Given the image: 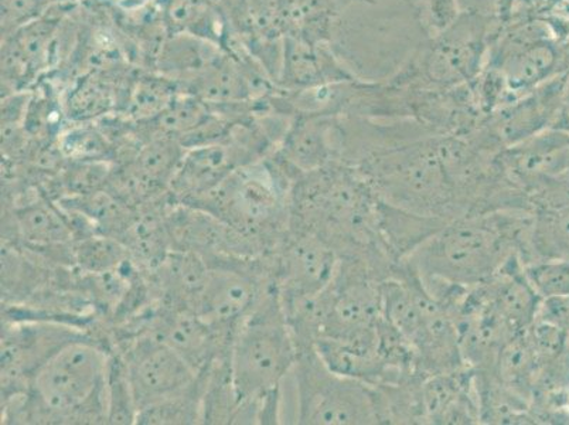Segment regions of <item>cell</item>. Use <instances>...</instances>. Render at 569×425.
<instances>
[{
	"mask_svg": "<svg viewBox=\"0 0 569 425\" xmlns=\"http://www.w3.org/2000/svg\"><path fill=\"white\" fill-rule=\"evenodd\" d=\"M379 205L360 170L341 160L299 175L289 194L292 221L322 238L339 258H360L386 279L398 264L382 243Z\"/></svg>",
	"mask_w": 569,
	"mask_h": 425,
	"instance_id": "1",
	"label": "cell"
},
{
	"mask_svg": "<svg viewBox=\"0 0 569 425\" xmlns=\"http://www.w3.org/2000/svg\"><path fill=\"white\" fill-rule=\"evenodd\" d=\"M532 215L530 210H500L458 217L403 263L419 276L476 287L516 257L529 261Z\"/></svg>",
	"mask_w": 569,
	"mask_h": 425,
	"instance_id": "2",
	"label": "cell"
},
{
	"mask_svg": "<svg viewBox=\"0 0 569 425\" xmlns=\"http://www.w3.org/2000/svg\"><path fill=\"white\" fill-rule=\"evenodd\" d=\"M108 354L96 338L66 346L36 373L28 392L2 403V424H107Z\"/></svg>",
	"mask_w": 569,
	"mask_h": 425,
	"instance_id": "3",
	"label": "cell"
},
{
	"mask_svg": "<svg viewBox=\"0 0 569 425\" xmlns=\"http://www.w3.org/2000/svg\"><path fill=\"white\" fill-rule=\"evenodd\" d=\"M353 166L387 204L445 221L462 217L445 166L441 135L391 145Z\"/></svg>",
	"mask_w": 569,
	"mask_h": 425,
	"instance_id": "4",
	"label": "cell"
},
{
	"mask_svg": "<svg viewBox=\"0 0 569 425\" xmlns=\"http://www.w3.org/2000/svg\"><path fill=\"white\" fill-rule=\"evenodd\" d=\"M297 357L277 285L263 295L232 339L230 373L241 407L240 424H260L263 398L282 391V380L293 370Z\"/></svg>",
	"mask_w": 569,
	"mask_h": 425,
	"instance_id": "5",
	"label": "cell"
},
{
	"mask_svg": "<svg viewBox=\"0 0 569 425\" xmlns=\"http://www.w3.org/2000/svg\"><path fill=\"white\" fill-rule=\"evenodd\" d=\"M292 179L271 155L241 166L210 194L190 206L209 211L271 253L291 223Z\"/></svg>",
	"mask_w": 569,
	"mask_h": 425,
	"instance_id": "6",
	"label": "cell"
},
{
	"mask_svg": "<svg viewBox=\"0 0 569 425\" xmlns=\"http://www.w3.org/2000/svg\"><path fill=\"white\" fill-rule=\"evenodd\" d=\"M301 425H376V387L336 373L318 354L317 347H299L293 366Z\"/></svg>",
	"mask_w": 569,
	"mask_h": 425,
	"instance_id": "7",
	"label": "cell"
},
{
	"mask_svg": "<svg viewBox=\"0 0 569 425\" xmlns=\"http://www.w3.org/2000/svg\"><path fill=\"white\" fill-rule=\"evenodd\" d=\"M489 23L482 14L462 13L392 82L413 90L448 91L478 81L488 49Z\"/></svg>",
	"mask_w": 569,
	"mask_h": 425,
	"instance_id": "8",
	"label": "cell"
},
{
	"mask_svg": "<svg viewBox=\"0 0 569 425\" xmlns=\"http://www.w3.org/2000/svg\"><path fill=\"white\" fill-rule=\"evenodd\" d=\"M91 338V332L54 320L2 319V403L28 392L36 373L66 346Z\"/></svg>",
	"mask_w": 569,
	"mask_h": 425,
	"instance_id": "9",
	"label": "cell"
},
{
	"mask_svg": "<svg viewBox=\"0 0 569 425\" xmlns=\"http://www.w3.org/2000/svg\"><path fill=\"white\" fill-rule=\"evenodd\" d=\"M567 77L568 75L553 77L527 95L498 108L469 137L479 147L500 152L556 127L562 111Z\"/></svg>",
	"mask_w": 569,
	"mask_h": 425,
	"instance_id": "10",
	"label": "cell"
},
{
	"mask_svg": "<svg viewBox=\"0 0 569 425\" xmlns=\"http://www.w3.org/2000/svg\"><path fill=\"white\" fill-rule=\"evenodd\" d=\"M127 362L138 413L180 396L199 380V373L164 342L139 335L112 347Z\"/></svg>",
	"mask_w": 569,
	"mask_h": 425,
	"instance_id": "11",
	"label": "cell"
},
{
	"mask_svg": "<svg viewBox=\"0 0 569 425\" xmlns=\"http://www.w3.org/2000/svg\"><path fill=\"white\" fill-rule=\"evenodd\" d=\"M271 257L282 300L323 291L339 264L328 243L292 220Z\"/></svg>",
	"mask_w": 569,
	"mask_h": 425,
	"instance_id": "12",
	"label": "cell"
},
{
	"mask_svg": "<svg viewBox=\"0 0 569 425\" xmlns=\"http://www.w3.org/2000/svg\"><path fill=\"white\" fill-rule=\"evenodd\" d=\"M341 117L295 113L276 152L307 174L341 160Z\"/></svg>",
	"mask_w": 569,
	"mask_h": 425,
	"instance_id": "13",
	"label": "cell"
},
{
	"mask_svg": "<svg viewBox=\"0 0 569 425\" xmlns=\"http://www.w3.org/2000/svg\"><path fill=\"white\" fill-rule=\"evenodd\" d=\"M332 43H313L295 36L283 39L277 87L284 92L359 81L336 57Z\"/></svg>",
	"mask_w": 569,
	"mask_h": 425,
	"instance_id": "14",
	"label": "cell"
},
{
	"mask_svg": "<svg viewBox=\"0 0 569 425\" xmlns=\"http://www.w3.org/2000/svg\"><path fill=\"white\" fill-rule=\"evenodd\" d=\"M421 401L426 424H480V404L472 367L423 377Z\"/></svg>",
	"mask_w": 569,
	"mask_h": 425,
	"instance_id": "15",
	"label": "cell"
},
{
	"mask_svg": "<svg viewBox=\"0 0 569 425\" xmlns=\"http://www.w3.org/2000/svg\"><path fill=\"white\" fill-rule=\"evenodd\" d=\"M478 287L485 299L516 332L526 330L535 324L542 298L527 277L520 257L507 263L493 278Z\"/></svg>",
	"mask_w": 569,
	"mask_h": 425,
	"instance_id": "16",
	"label": "cell"
},
{
	"mask_svg": "<svg viewBox=\"0 0 569 425\" xmlns=\"http://www.w3.org/2000/svg\"><path fill=\"white\" fill-rule=\"evenodd\" d=\"M226 49L213 40L190 33L168 34L154 60V71L184 91L219 63Z\"/></svg>",
	"mask_w": 569,
	"mask_h": 425,
	"instance_id": "17",
	"label": "cell"
},
{
	"mask_svg": "<svg viewBox=\"0 0 569 425\" xmlns=\"http://www.w3.org/2000/svg\"><path fill=\"white\" fill-rule=\"evenodd\" d=\"M449 221L417 215L380 199L379 229L382 243L397 264L406 261L429 237Z\"/></svg>",
	"mask_w": 569,
	"mask_h": 425,
	"instance_id": "18",
	"label": "cell"
},
{
	"mask_svg": "<svg viewBox=\"0 0 569 425\" xmlns=\"http://www.w3.org/2000/svg\"><path fill=\"white\" fill-rule=\"evenodd\" d=\"M496 378L532 406L538 377L541 366L526 330L511 338L500 350L493 367L489 369Z\"/></svg>",
	"mask_w": 569,
	"mask_h": 425,
	"instance_id": "19",
	"label": "cell"
},
{
	"mask_svg": "<svg viewBox=\"0 0 569 425\" xmlns=\"http://www.w3.org/2000/svg\"><path fill=\"white\" fill-rule=\"evenodd\" d=\"M180 91L182 90L174 81L157 71L133 77L119 116L137 122L151 121L167 110Z\"/></svg>",
	"mask_w": 569,
	"mask_h": 425,
	"instance_id": "20",
	"label": "cell"
},
{
	"mask_svg": "<svg viewBox=\"0 0 569 425\" xmlns=\"http://www.w3.org/2000/svg\"><path fill=\"white\" fill-rule=\"evenodd\" d=\"M540 258H569V205L536 210L532 215L527 263Z\"/></svg>",
	"mask_w": 569,
	"mask_h": 425,
	"instance_id": "21",
	"label": "cell"
},
{
	"mask_svg": "<svg viewBox=\"0 0 569 425\" xmlns=\"http://www.w3.org/2000/svg\"><path fill=\"white\" fill-rule=\"evenodd\" d=\"M57 145L69 162H110L116 147L100 123L70 122L57 137Z\"/></svg>",
	"mask_w": 569,
	"mask_h": 425,
	"instance_id": "22",
	"label": "cell"
},
{
	"mask_svg": "<svg viewBox=\"0 0 569 425\" xmlns=\"http://www.w3.org/2000/svg\"><path fill=\"white\" fill-rule=\"evenodd\" d=\"M106 394L107 424H137L138 407L129 380L127 362L118 349H111L108 354Z\"/></svg>",
	"mask_w": 569,
	"mask_h": 425,
	"instance_id": "23",
	"label": "cell"
},
{
	"mask_svg": "<svg viewBox=\"0 0 569 425\" xmlns=\"http://www.w3.org/2000/svg\"><path fill=\"white\" fill-rule=\"evenodd\" d=\"M204 376L199 373V380L189 388L169 401L154 404L152 407L138 413L137 424L143 425H189L201 424L203 412Z\"/></svg>",
	"mask_w": 569,
	"mask_h": 425,
	"instance_id": "24",
	"label": "cell"
},
{
	"mask_svg": "<svg viewBox=\"0 0 569 425\" xmlns=\"http://www.w3.org/2000/svg\"><path fill=\"white\" fill-rule=\"evenodd\" d=\"M76 268L82 273H110L131 261L128 248L117 238L103 235H90L74 241Z\"/></svg>",
	"mask_w": 569,
	"mask_h": 425,
	"instance_id": "25",
	"label": "cell"
},
{
	"mask_svg": "<svg viewBox=\"0 0 569 425\" xmlns=\"http://www.w3.org/2000/svg\"><path fill=\"white\" fill-rule=\"evenodd\" d=\"M525 269L542 299L569 297V258H540L525 264Z\"/></svg>",
	"mask_w": 569,
	"mask_h": 425,
	"instance_id": "26",
	"label": "cell"
},
{
	"mask_svg": "<svg viewBox=\"0 0 569 425\" xmlns=\"http://www.w3.org/2000/svg\"><path fill=\"white\" fill-rule=\"evenodd\" d=\"M427 26L432 36L445 32L460 18L458 0H427Z\"/></svg>",
	"mask_w": 569,
	"mask_h": 425,
	"instance_id": "27",
	"label": "cell"
},
{
	"mask_svg": "<svg viewBox=\"0 0 569 425\" xmlns=\"http://www.w3.org/2000/svg\"><path fill=\"white\" fill-rule=\"evenodd\" d=\"M536 319L557 326L569 335V297L541 299Z\"/></svg>",
	"mask_w": 569,
	"mask_h": 425,
	"instance_id": "28",
	"label": "cell"
},
{
	"mask_svg": "<svg viewBox=\"0 0 569 425\" xmlns=\"http://www.w3.org/2000/svg\"><path fill=\"white\" fill-rule=\"evenodd\" d=\"M111 2L118 4V7L133 10L141 9L148 0H111Z\"/></svg>",
	"mask_w": 569,
	"mask_h": 425,
	"instance_id": "29",
	"label": "cell"
}]
</instances>
